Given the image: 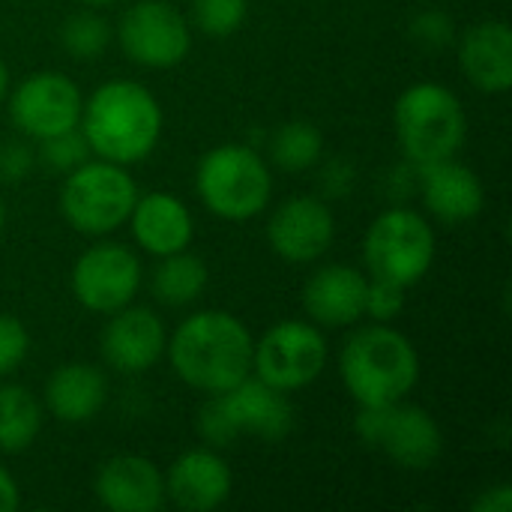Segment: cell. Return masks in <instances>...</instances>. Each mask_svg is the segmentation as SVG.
<instances>
[{
    "mask_svg": "<svg viewBox=\"0 0 512 512\" xmlns=\"http://www.w3.org/2000/svg\"><path fill=\"white\" fill-rule=\"evenodd\" d=\"M36 144H39L36 162H42L48 171H57V174H69L72 168H78L84 159L93 156L81 129H69V132L51 135L45 141H36Z\"/></svg>",
    "mask_w": 512,
    "mask_h": 512,
    "instance_id": "83f0119b",
    "label": "cell"
},
{
    "mask_svg": "<svg viewBox=\"0 0 512 512\" xmlns=\"http://www.w3.org/2000/svg\"><path fill=\"white\" fill-rule=\"evenodd\" d=\"M321 153L324 135L312 120H285L282 126H276L267 144V159L288 174L315 168L321 162Z\"/></svg>",
    "mask_w": 512,
    "mask_h": 512,
    "instance_id": "d4e9b609",
    "label": "cell"
},
{
    "mask_svg": "<svg viewBox=\"0 0 512 512\" xmlns=\"http://www.w3.org/2000/svg\"><path fill=\"white\" fill-rule=\"evenodd\" d=\"M357 438L405 471H429L444 456L441 423L408 399L360 408L354 423Z\"/></svg>",
    "mask_w": 512,
    "mask_h": 512,
    "instance_id": "9c48e42d",
    "label": "cell"
},
{
    "mask_svg": "<svg viewBox=\"0 0 512 512\" xmlns=\"http://www.w3.org/2000/svg\"><path fill=\"white\" fill-rule=\"evenodd\" d=\"M255 336L225 309L186 315L168 333L165 357L174 375L201 396H216L252 375Z\"/></svg>",
    "mask_w": 512,
    "mask_h": 512,
    "instance_id": "6da1fadb",
    "label": "cell"
},
{
    "mask_svg": "<svg viewBox=\"0 0 512 512\" xmlns=\"http://www.w3.org/2000/svg\"><path fill=\"white\" fill-rule=\"evenodd\" d=\"M405 291L402 285L384 282V279H372L369 276V291H366V318L381 321V324H393L402 309H405Z\"/></svg>",
    "mask_w": 512,
    "mask_h": 512,
    "instance_id": "f546056e",
    "label": "cell"
},
{
    "mask_svg": "<svg viewBox=\"0 0 512 512\" xmlns=\"http://www.w3.org/2000/svg\"><path fill=\"white\" fill-rule=\"evenodd\" d=\"M249 18V0H192L189 24L210 39L234 36Z\"/></svg>",
    "mask_w": 512,
    "mask_h": 512,
    "instance_id": "4316f807",
    "label": "cell"
},
{
    "mask_svg": "<svg viewBox=\"0 0 512 512\" xmlns=\"http://www.w3.org/2000/svg\"><path fill=\"white\" fill-rule=\"evenodd\" d=\"M156 261L159 264L153 270V297L162 306L183 309V306H192L207 291V282H210L207 261L192 255L189 249L156 258Z\"/></svg>",
    "mask_w": 512,
    "mask_h": 512,
    "instance_id": "603a6c76",
    "label": "cell"
},
{
    "mask_svg": "<svg viewBox=\"0 0 512 512\" xmlns=\"http://www.w3.org/2000/svg\"><path fill=\"white\" fill-rule=\"evenodd\" d=\"M36 168V150L27 141H3L0 144V180L21 183Z\"/></svg>",
    "mask_w": 512,
    "mask_h": 512,
    "instance_id": "1f68e13d",
    "label": "cell"
},
{
    "mask_svg": "<svg viewBox=\"0 0 512 512\" xmlns=\"http://www.w3.org/2000/svg\"><path fill=\"white\" fill-rule=\"evenodd\" d=\"M108 402V378L99 366L69 360L57 366L42 387V408L48 417L66 426L90 423Z\"/></svg>",
    "mask_w": 512,
    "mask_h": 512,
    "instance_id": "7402d4cb",
    "label": "cell"
},
{
    "mask_svg": "<svg viewBox=\"0 0 512 512\" xmlns=\"http://www.w3.org/2000/svg\"><path fill=\"white\" fill-rule=\"evenodd\" d=\"M138 183L126 165L90 156L63 174L57 207L63 222L84 237H108L120 231L135 207Z\"/></svg>",
    "mask_w": 512,
    "mask_h": 512,
    "instance_id": "52a82bcc",
    "label": "cell"
},
{
    "mask_svg": "<svg viewBox=\"0 0 512 512\" xmlns=\"http://www.w3.org/2000/svg\"><path fill=\"white\" fill-rule=\"evenodd\" d=\"M78 129L93 156L129 168L153 156L162 141L165 114L150 87L111 78L84 96Z\"/></svg>",
    "mask_w": 512,
    "mask_h": 512,
    "instance_id": "7a4b0ae2",
    "label": "cell"
},
{
    "mask_svg": "<svg viewBox=\"0 0 512 512\" xmlns=\"http://www.w3.org/2000/svg\"><path fill=\"white\" fill-rule=\"evenodd\" d=\"M30 354V330L21 318L0 312V378L15 372Z\"/></svg>",
    "mask_w": 512,
    "mask_h": 512,
    "instance_id": "f1b7e54d",
    "label": "cell"
},
{
    "mask_svg": "<svg viewBox=\"0 0 512 512\" xmlns=\"http://www.w3.org/2000/svg\"><path fill=\"white\" fill-rule=\"evenodd\" d=\"M75 3H81V6H87V9H108V6H114L117 0H75Z\"/></svg>",
    "mask_w": 512,
    "mask_h": 512,
    "instance_id": "8d00e7d4",
    "label": "cell"
},
{
    "mask_svg": "<svg viewBox=\"0 0 512 512\" xmlns=\"http://www.w3.org/2000/svg\"><path fill=\"white\" fill-rule=\"evenodd\" d=\"M474 512H510L512 510V486L510 483H498V486H489L483 489L474 504H471Z\"/></svg>",
    "mask_w": 512,
    "mask_h": 512,
    "instance_id": "836d02e7",
    "label": "cell"
},
{
    "mask_svg": "<svg viewBox=\"0 0 512 512\" xmlns=\"http://www.w3.org/2000/svg\"><path fill=\"white\" fill-rule=\"evenodd\" d=\"M354 165L351 162H342V159H336V162H327V168H324V192L327 195H348L351 189H354Z\"/></svg>",
    "mask_w": 512,
    "mask_h": 512,
    "instance_id": "d6a6232c",
    "label": "cell"
},
{
    "mask_svg": "<svg viewBox=\"0 0 512 512\" xmlns=\"http://www.w3.org/2000/svg\"><path fill=\"white\" fill-rule=\"evenodd\" d=\"M438 240L432 222L414 207L393 204L363 234V264L372 279L414 288L435 264Z\"/></svg>",
    "mask_w": 512,
    "mask_h": 512,
    "instance_id": "ba28073f",
    "label": "cell"
},
{
    "mask_svg": "<svg viewBox=\"0 0 512 512\" xmlns=\"http://www.w3.org/2000/svg\"><path fill=\"white\" fill-rule=\"evenodd\" d=\"M144 282L141 258L111 240H99L90 249H84L69 273L72 297L81 309L93 315H111L129 303H135Z\"/></svg>",
    "mask_w": 512,
    "mask_h": 512,
    "instance_id": "7c38bea8",
    "label": "cell"
},
{
    "mask_svg": "<svg viewBox=\"0 0 512 512\" xmlns=\"http://www.w3.org/2000/svg\"><path fill=\"white\" fill-rule=\"evenodd\" d=\"M165 345H168V330L162 318L150 306H138V303L111 312L99 336V354L105 366L120 375L150 372L165 357Z\"/></svg>",
    "mask_w": 512,
    "mask_h": 512,
    "instance_id": "9a60e30c",
    "label": "cell"
},
{
    "mask_svg": "<svg viewBox=\"0 0 512 512\" xmlns=\"http://www.w3.org/2000/svg\"><path fill=\"white\" fill-rule=\"evenodd\" d=\"M411 33L426 48H447L456 42V24L444 9H423L411 21Z\"/></svg>",
    "mask_w": 512,
    "mask_h": 512,
    "instance_id": "4dcf8cb0",
    "label": "cell"
},
{
    "mask_svg": "<svg viewBox=\"0 0 512 512\" xmlns=\"http://www.w3.org/2000/svg\"><path fill=\"white\" fill-rule=\"evenodd\" d=\"M6 99L15 129L30 141H45L51 135L78 129L81 123L84 93L66 72L57 69L27 75Z\"/></svg>",
    "mask_w": 512,
    "mask_h": 512,
    "instance_id": "4fadbf2b",
    "label": "cell"
},
{
    "mask_svg": "<svg viewBox=\"0 0 512 512\" xmlns=\"http://www.w3.org/2000/svg\"><path fill=\"white\" fill-rule=\"evenodd\" d=\"M6 96H9V66H6V60L0 57V105L6 102Z\"/></svg>",
    "mask_w": 512,
    "mask_h": 512,
    "instance_id": "d590c367",
    "label": "cell"
},
{
    "mask_svg": "<svg viewBox=\"0 0 512 512\" xmlns=\"http://www.w3.org/2000/svg\"><path fill=\"white\" fill-rule=\"evenodd\" d=\"M339 378L357 408L408 399L420 384L417 345L393 324H363L342 345Z\"/></svg>",
    "mask_w": 512,
    "mask_h": 512,
    "instance_id": "3957f363",
    "label": "cell"
},
{
    "mask_svg": "<svg viewBox=\"0 0 512 512\" xmlns=\"http://www.w3.org/2000/svg\"><path fill=\"white\" fill-rule=\"evenodd\" d=\"M195 192L213 216L249 222L273 201L270 159L240 141L216 144L195 168Z\"/></svg>",
    "mask_w": 512,
    "mask_h": 512,
    "instance_id": "5b68a950",
    "label": "cell"
},
{
    "mask_svg": "<svg viewBox=\"0 0 512 512\" xmlns=\"http://www.w3.org/2000/svg\"><path fill=\"white\" fill-rule=\"evenodd\" d=\"M369 276L351 264H324L303 285V309L321 330L357 327L366 318Z\"/></svg>",
    "mask_w": 512,
    "mask_h": 512,
    "instance_id": "ac0fdd59",
    "label": "cell"
},
{
    "mask_svg": "<svg viewBox=\"0 0 512 512\" xmlns=\"http://www.w3.org/2000/svg\"><path fill=\"white\" fill-rule=\"evenodd\" d=\"M114 39V27L99 9H78L60 24V45L78 60H96Z\"/></svg>",
    "mask_w": 512,
    "mask_h": 512,
    "instance_id": "484cf974",
    "label": "cell"
},
{
    "mask_svg": "<svg viewBox=\"0 0 512 512\" xmlns=\"http://www.w3.org/2000/svg\"><path fill=\"white\" fill-rule=\"evenodd\" d=\"M234 489V474L216 447H192L165 471V504L183 512L219 510Z\"/></svg>",
    "mask_w": 512,
    "mask_h": 512,
    "instance_id": "2e32d148",
    "label": "cell"
},
{
    "mask_svg": "<svg viewBox=\"0 0 512 512\" xmlns=\"http://www.w3.org/2000/svg\"><path fill=\"white\" fill-rule=\"evenodd\" d=\"M417 189L426 210L444 225L471 222L486 207V186L480 174L456 156L417 165Z\"/></svg>",
    "mask_w": 512,
    "mask_h": 512,
    "instance_id": "d6986e66",
    "label": "cell"
},
{
    "mask_svg": "<svg viewBox=\"0 0 512 512\" xmlns=\"http://www.w3.org/2000/svg\"><path fill=\"white\" fill-rule=\"evenodd\" d=\"M45 408L21 384L0 387V453H24L42 432Z\"/></svg>",
    "mask_w": 512,
    "mask_h": 512,
    "instance_id": "cb8c5ba5",
    "label": "cell"
},
{
    "mask_svg": "<svg viewBox=\"0 0 512 512\" xmlns=\"http://www.w3.org/2000/svg\"><path fill=\"white\" fill-rule=\"evenodd\" d=\"M135 246L150 258L183 252L195 240V216L183 198L165 189L138 192L135 207L126 219Z\"/></svg>",
    "mask_w": 512,
    "mask_h": 512,
    "instance_id": "ffe728a7",
    "label": "cell"
},
{
    "mask_svg": "<svg viewBox=\"0 0 512 512\" xmlns=\"http://www.w3.org/2000/svg\"><path fill=\"white\" fill-rule=\"evenodd\" d=\"M327 357V336L318 324L285 318L264 330L261 339H255L252 375L291 396L321 378Z\"/></svg>",
    "mask_w": 512,
    "mask_h": 512,
    "instance_id": "30bf717a",
    "label": "cell"
},
{
    "mask_svg": "<svg viewBox=\"0 0 512 512\" xmlns=\"http://www.w3.org/2000/svg\"><path fill=\"white\" fill-rule=\"evenodd\" d=\"M195 429L201 441L216 450L231 447L246 435L276 444L294 429V405L288 393L249 375L231 390L207 396L204 408L198 411Z\"/></svg>",
    "mask_w": 512,
    "mask_h": 512,
    "instance_id": "8992f818",
    "label": "cell"
},
{
    "mask_svg": "<svg viewBox=\"0 0 512 512\" xmlns=\"http://www.w3.org/2000/svg\"><path fill=\"white\" fill-rule=\"evenodd\" d=\"M93 495L111 512H156L165 507V474L141 453H114L96 468Z\"/></svg>",
    "mask_w": 512,
    "mask_h": 512,
    "instance_id": "e0dca14e",
    "label": "cell"
},
{
    "mask_svg": "<svg viewBox=\"0 0 512 512\" xmlns=\"http://www.w3.org/2000/svg\"><path fill=\"white\" fill-rule=\"evenodd\" d=\"M3 225H6V201L0 195V231H3Z\"/></svg>",
    "mask_w": 512,
    "mask_h": 512,
    "instance_id": "74e56055",
    "label": "cell"
},
{
    "mask_svg": "<svg viewBox=\"0 0 512 512\" xmlns=\"http://www.w3.org/2000/svg\"><path fill=\"white\" fill-rule=\"evenodd\" d=\"M21 507V489L18 480L9 474V468L0 465V512H15Z\"/></svg>",
    "mask_w": 512,
    "mask_h": 512,
    "instance_id": "e575fe53",
    "label": "cell"
},
{
    "mask_svg": "<svg viewBox=\"0 0 512 512\" xmlns=\"http://www.w3.org/2000/svg\"><path fill=\"white\" fill-rule=\"evenodd\" d=\"M114 39L144 69H174L192 51V24L171 0H135L117 21Z\"/></svg>",
    "mask_w": 512,
    "mask_h": 512,
    "instance_id": "8fae6325",
    "label": "cell"
},
{
    "mask_svg": "<svg viewBox=\"0 0 512 512\" xmlns=\"http://www.w3.org/2000/svg\"><path fill=\"white\" fill-rule=\"evenodd\" d=\"M393 129L405 159L411 165H429L459 156L468 141V114L450 87L417 81L399 93L393 105Z\"/></svg>",
    "mask_w": 512,
    "mask_h": 512,
    "instance_id": "277c9868",
    "label": "cell"
},
{
    "mask_svg": "<svg viewBox=\"0 0 512 512\" xmlns=\"http://www.w3.org/2000/svg\"><path fill=\"white\" fill-rule=\"evenodd\" d=\"M459 69L471 87L501 96L512 87V30L507 21L489 18L459 36Z\"/></svg>",
    "mask_w": 512,
    "mask_h": 512,
    "instance_id": "44dd1931",
    "label": "cell"
},
{
    "mask_svg": "<svg viewBox=\"0 0 512 512\" xmlns=\"http://www.w3.org/2000/svg\"><path fill=\"white\" fill-rule=\"evenodd\" d=\"M336 240V216L321 195H291L267 219V243L288 264L321 261Z\"/></svg>",
    "mask_w": 512,
    "mask_h": 512,
    "instance_id": "5bb4252c",
    "label": "cell"
}]
</instances>
